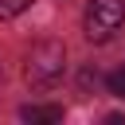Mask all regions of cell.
<instances>
[{"instance_id":"5","label":"cell","mask_w":125,"mask_h":125,"mask_svg":"<svg viewBox=\"0 0 125 125\" xmlns=\"http://www.w3.org/2000/svg\"><path fill=\"white\" fill-rule=\"evenodd\" d=\"M105 82H109V94H113V98H125V66H117Z\"/></svg>"},{"instance_id":"3","label":"cell","mask_w":125,"mask_h":125,"mask_svg":"<svg viewBox=\"0 0 125 125\" xmlns=\"http://www.w3.org/2000/svg\"><path fill=\"white\" fill-rule=\"evenodd\" d=\"M62 117V105H27L23 109V121H59Z\"/></svg>"},{"instance_id":"1","label":"cell","mask_w":125,"mask_h":125,"mask_svg":"<svg viewBox=\"0 0 125 125\" xmlns=\"http://www.w3.org/2000/svg\"><path fill=\"white\" fill-rule=\"evenodd\" d=\"M62 70H66V47H62L59 39H39V43L27 51V62H23L27 86L47 90V86H55V82L62 78Z\"/></svg>"},{"instance_id":"4","label":"cell","mask_w":125,"mask_h":125,"mask_svg":"<svg viewBox=\"0 0 125 125\" xmlns=\"http://www.w3.org/2000/svg\"><path fill=\"white\" fill-rule=\"evenodd\" d=\"M35 0H0V20H16L20 12H27Z\"/></svg>"},{"instance_id":"2","label":"cell","mask_w":125,"mask_h":125,"mask_svg":"<svg viewBox=\"0 0 125 125\" xmlns=\"http://www.w3.org/2000/svg\"><path fill=\"white\" fill-rule=\"evenodd\" d=\"M86 39L90 43H105L121 31L125 23V0H90L86 8Z\"/></svg>"}]
</instances>
